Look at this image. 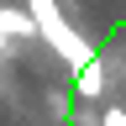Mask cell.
I'll list each match as a JSON object with an SVG mask.
<instances>
[{
	"label": "cell",
	"mask_w": 126,
	"mask_h": 126,
	"mask_svg": "<svg viewBox=\"0 0 126 126\" xmlns=\"http://www.w3.org/2000/svg\"><path fill=\"white\" fill-rule=\"evenodd\" d=\"M26 11H32V21H37V37L53 47V53L68 63V68H84V63L94 58V47L74 32V21L63 16V5H58V0H26Z\"/></svg>",
	"instance_id": "obj_1"
},
{
	"label": "cell",
	"mask_w": 126,
	"mask_h": 126,
	"mask_svg": "<svg viewBox=\"0 0 126 126\" xmlns=\"http://www.w3.org/2000/svg\"><path fill=\"white\" fill-rule=\"evenodd\" d=\"M74 94H79V100H100V94H105V58L100 53H94L84 68H74Z\"/></svg>",
	"instance_id": "obj_2"
},
{
	"label": "cell",
	"mask_w": 126,
	"mask_h": 126,
	"mask_svg": "<svg viewBox=\"0 0 126 126\" xmlns=\"http://www.w3.org/2000/svg\"><path fill=\"white\" fill-rule=\"evenodd\" d=\"M0 26H5V37H37V21H32V11L21 5H0Z\"/></svg>",
	"instance_id": "obj_3"
},
{
	"label": "cell",
	"mask_w": 126,
	"mask_h": 126,
	"mask_svg": "<svg viewBox=\"0 0 126 126\" xmlns=\"http://www.w3.org/2000/svg\"><path fill=\"white\" fill-rule=\"evenodd\" d=\"M100 126H126V110H121V105H105V110H100Z\"/></svg>",
	"instance_id": "obj_4"
},
{
	"label": "cell",
	"mask_w": 126,
	"mask_h": 126,
	"mask_svg": "<svg viewBox=\"0 0 126 126\" xmlns=\"http://www.w3.org/2000/svg\"><path fill=\"white\" fill-rule=\"evenodd\" d=\"M0 58H5V26H0Z\"/></svg>",
	"instance_id": "obj_5"
}]
</instances>
